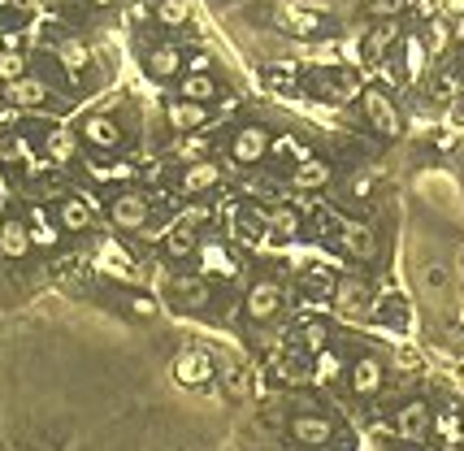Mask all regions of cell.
<instances>
[{
  "label": "cell",
  "mask_w": 464,
  "mask_h": 451,
  "mask_svg": "<svg viewBox=\"0 0 464 451\" xmlns=\"http://www.w3.org/2000/svg\"><path fill=\"white\" fill-rule=\"evenodd\" d=\"M430 426H434V412H430L425 400H408L395 412V434H399L404 443H421V438L430 434Z\"/></svg>",
  "instance_id": "5"
},
{
  "label": "cell",
  "mask_w": 464,
  "mask_h": 451,
  "mask_svg": "<svg viewBox=\"0 0 464 451\" xmlns=\"http://www.w3.org/2000/svg\"><path fill=\"white\" fill-rule=\"evenodd\" d=\"M57 222H61V230H70V234H83L92 226V208L78 200V196H66L61 208H57Z\"/></svg>",
  "instance_id": "23"
},
{
  "label": "cell",
  "mask_w": 464,
  "mask_h": 451,
  "mask_svg": "<svg viewBox=\"0 0 464 451\" xmlns=\"http://www.w3.org/2000/svg\"><path fill=\"white\" fill-rule=\"evenodd\" d=\"M147 213H152V204H147L144 191H118L109 200V222L118 226V230H144Z\"/></svg>",
  "instance_id": "2"
},
{
  "label": "cell",
  "mask_w": 464,
  "mask_h": 451,
  "mask_svg": "<svg viewBox=\"0 0 464 451\" xmlns=\"http://www.w3.org/2000/svg\"><path fill=\"white\" fill-rule=\"evenodd\" d=\"M61 61H66V70L78 78L83 70H87V61H92V57H87V49H83L78 40H61Z\"/></svg>",
  "instance_id": "32"
},
{
  "label": "cell",
  "mask_w": 464,
  "mask_h": 451,
  "mask_svg": "<svg viewBox=\"0 0 464 451\" xmlns=\"http://www.w3.org/2000/svg\"><path fill=\"white\" fill-rule=\"evenodd\" d=\"M442 451H464V434H451V438L442 443Z\"/></svg>",
  "instance_id": "48"
},
{
  "label": "cell",
  "mask_w": 464,
  "mask_h": 451,
  "mask_svg": "<svg viewBox=\"0 0 464 451\" xmlns=\"http://www.w3.org/2000/svg\"><path fill=\"white\" fill-rule=\"evenodd\" d=\"M170 296L178 308H209V300H213V291H209V278H200V274H178L170 278Z\"/></svg>",
  "instance_id": "10"
},
{
  "label": "cell",
  "mask_w": 464,
  "mask_h": 451,
  "mask_svg": "<svg viewBox=\"0 0 464 451\" xmlns=\"http://www.w3.org/2000/svg\"><path fill=\"white\" fill-rule=\"evenodd\" d=\"M178 101H192V104L218 101V83H213V75H183L178 78Z\"/></svg>",
  "instance_id": "20"
},
{
  "label": "cell",
  "mask_w": 464,
  "mask_h": 451,
  "mask_svg": "<svg viewBox=\"0 0 464 451\" xmlns=\"http://www.w3.org/2000/svg\"><path fill=\"white\" fill-rule=\"evenodd\" d=\"M434 66V52L425 44V35H408L404 40V75L408 78H425Z\"/></svg>",
  "instance_id": "17"
},
{
  "label": "cell",
  "mask_w": 464,
  "mask_h": 451,
  "mask_svg": "<svg viewBox=\"0 0 464 451\" xmlns=\"http://www.w3.org/2000/svg\"><path fill=\"white\" fill-rule=\"evenodd\" d=\"M335 304H339V313H347V317H365L369 308V291L361 278H343L339 287H335Z\"/></svg>",
  "instance_id": "16"
},
{
  "label": "cell",
  "mask_w": 464,
  "mask_h": 451,
  "mask_svg": "<svg viewBox=\"0 0 464 451\" xmlns=\"http://www.w3.org/2000/svg\"><path fill=\"white\" fill-rule=\"evenodd\" d=\"M26 230H31V243H35V248H57V222H49L44 208H31V213H26Z\"/></svg>",
  "instance_id": "26"
},
{
  "label": "cell",
  "mask_w": 464,
  "mask_h": 451,
  "mask_svg": "<svg viewBox=\"0 0 464 451\" xmlns=\"http://www.w3.org/2000/svg\"><path fill=\"white\" fill-rule=\"evenodd\" d=\"M174 382H178V386H209V382H213L209 351H200V348L178 351V356H174Z\"/></svg>",
  "instance_id": "4"
},
{
  "label": "cell",
  "mask_w": 464,
  "mask_h": 451,
  "mask_svg": "<svg viewBox=\"0 0 464 451\" xmlns=\"http://www.w3.org/2000/svg\"><path fill=\"white\" fill-rule=\"evenodd\" d=\"M183 156H187V161H204V139H187V144H183Z\"/></svg>",
  "instance_id": "42"
},
{
  "label": "cell",
  "mask_w": 464,
  "mask_h": 451,
  "mask_svg": "<svg viewBox=\"0 0 464 451\" xmlns=\"http://www.w3.org/2000/svg\"><path fill=\"white\" fill-rule=\"evenodd\" d=\"M361 451H378V443H365V447H361Z\"/></svg>",
  "instance_id": "50"
},
{
  "label": "cell",
  "mask_w": 464,
  "mask_h": 451,
  "mask_svg": "<svg viewBox=\"0 0 464 451\" xmlns=\"http://www.w3.org/2000/svg\"><path fill=\"white\" fill-rule=\"evenodd\" d=\"M299 339H304V348L317 356V351H326V339H330V330L321 326V322H308V326L299 330Z\"/></svg>",
  "instance_id": "37"
},
{
  "label": "cell",
  "mask_w": 464,
  "mask_h": 451,
  "mask_svg": "<svg viewBox=\"0 0 464 451\" xmlns=\"http://www.w3.org/2000/svg\"><path fill=\"white\" fill-rule=\"evenodd\" d=\"M35 248L31 243V230H26V217H18V213H9L4 222H0V256L4 261H22L26 252Z\"/></svg>",
  "instance_id": "11"
},
{
  "label": "cell",
  "mask_w": 464,
  "mask_h": 451,
  "mask_svg": "<svg viewBox=\"0 0 464 451\" xmlns=\"http://www.w3.org/2000/svg\"><path fill=\"white\" fill-rule=\"evenodd\" d=\"M200 226H192L187 217L174 226L170 234H165V252H170L174 261H183V256H192V252H200V234H196Z\"/></svg>",
  "instance_id": "22"
},
{
  "label": "cell",
  "mask_w": 464,
  "mask_h": 451,
  "mask_svg": "<svg viewBox=\"0 0 464 451\" xmlns=\"http://www.w3.org/2000/svg\"><path fill=\"white\" fill-rule=\"evenodd\" d=\"M378 322H387V326H408V304L399 300V296H387V308H378Z\"/></svg>",
  "instance_id": "35"
},
{
  "label": "cell",
  "mask_w": 464,
  "mask_h": 451,
  "mask_svg": "<svg viewBox=\"0 0 464 451\" xmlns=\"http://www.w3.org/2000/svg\"><path fill=\"white\" fill-rule=\"evenodd\" d=\"M183 70H187V61L174 44H161V49L147 52V75L152 78H183Z\"/></svg>",
  "instance_id": "18"
},
{
  "label": "cell",
  "mask_w": 464,
  "mask_h": 451,
  "mask_svg": "<svg viewBox=\"0 0 464 451\" xmlns=\"http://www.w3.org/2000/svg\"><path fill=\"white\" fill-rule=\"evenodd\" d=\"M291 182H295V191H321V187L330 182V165H326L321 156H304V161L295 165Z\"/></svg>",
  "instance_id": "19"
},
{
  "label": "cell",
  "mask_w": 464,
  "mask_h": 451,
  "mask_svg": "<svg viewBox=\"0 0 464 451\" xmlns=\"http://www.w3.org/2000/svg\"><path fill=\"white\" fill-rule=\"evenodd\" d=\"M460 87H464L460 70H439V78H434V96H439V101H456Z\"/></svg>",
  "instance_id": "33"
},
{
  "label": "cell",
  "mask_w": 464,
  "mask_h": 451,
  "mask_svg": "<svg viewBox=\"0 0 464 451\" xmlns=\"http://www.w3.org/2000/svg\"><path fill=\"white\" fill-rule=\"evenodd\" d=\"M361 104H365V118L369 126L378 130V135H387V139H399V130H404V118H399V109L395 101L382 92V87H365L361 92Z\"/></svg>",
  "instance_id": "1"
},
{
  "label": "cell",
  "mask_w": 464,
  "mask_h": 451,
  "mask_svg": "<svg viewBox=\"0 0 464 451\" xmlns=\"http://www.w3.org/2000/svg\"><path fill=\"white\" fill-rule=\"evenodd\" d=\"M100 261H104V265H109V274H130V256H118V248H113V243H104V252H100Z\"/></svg>",
  "instance_id": "38"
},
{
  "label": "cell",
  "mask_w": 464,
  "mask_h": 451,
  "mask_svg": "<svg viewBox=\"0 0 464 451\" xmlns=\"http://www.w3.org/2000/svg\"><path fill=\"white\" fill-rule=\"evenodd\" d=\"M221 182V165L213 161H192L187 170H183V191L187 196H204V191H213Z\"/></svg>",
  "instance_id": "15"
},
{
  "label": "cell",
  "mask_w": 464,
  "mask_h": 451,
  "mask_svg": "<svg viewBox=\"0 0 464 451\" xmlns=\"http://www.w3.org/2000/svg\"><path fill=\"white\" fill-rule=\"evenodd\" d=\"M339 374H343V356L339 351H317V360H313V382L330 386Z\"/></svg>",
  "instance_id": "30"
},
{
  "label": "cell",
  "mask_w": 464,
  "mask_h": 451,
  "mask_svg": "<svg viewBox=\"0 0 464 451\" xmlns=\"http://www.w3.org/2000/svg\"><path fill=\"white\" fill-rule=\"evenodd\" d=\"M439 9H442V18H460V13H464V0H439Z\"/></svg>",
  "instance_id": "44"
},
{
  "label": "cell",
  "mask_w": 464,
  "mask_h": 451,
  "mask_svg": "<svg viewBox=\"0 0 464 451\" xmlns=\"http://www.w3.org/2000/svg\"><path fill=\"white\" fill-rule=\"evenodd\" d=\"M278 308H282V287H278L273 278L252 282V291H247V300H244L247 317H252V322H269V317H278Z\"/></svg>",
  "instance_id": "6"
},
{
  "label": "cell",
  "mask_w": 464,
  "mask_h": 451,
  "mask_svg": "<svg viewBox=\"0 0 464 451\" xmlns=\"http://www.w3.org/2000/svg\"><path fill=\"white\" fill-rule=\"evenodd\" d=\"M382 360H373V356H361L356 365H352V391L361 395V400H369V395H378L382 391Z\"/></svg>",
  "instance_id": "14"
},
{
  "label": "cell",
  "mask_w": 464,
  "mask_h": 451,
  "mask_svg": "<svg viewBox=\"0 0 464 451\" xmlns=\"http://www.w3.org/2000/svg\"><path fill=\"white\" fill-rule=\"evenodd\" d=\"M78 139L96 152H118L122 148V126L113 122L109 113H87V118L78 122Z\"/></svg>",
  "instance_id": "3"
},
{
  "label": "cell",
  "mask_w": 464,
  "mask_h": 451,
  "mask_svg": "<svg viewBox=\"0 0 464 451\" xmlns=\"http://www.w3.org/2000/svg\"><path fill=\"white\" fill-rule=\"evenodd\" d=\"M451 40L464 49V13H460V18H451Z\"/></svg>",
  "instance_id": "46"
},
{
  "label": "cell",
  "mask_w": 464,
  "mask_h": 451,
  "mask_svg": "<svg viewBox=\"0 0 464 451\" xmlns=\"http://www.w3.org/2000/svg\"><path fill=\"white\" fill-rule=\"evenodd\" d=\"M130 313L135 317H156V300L152 296H130Z\"/></svg>",
  "instance_id": "39"
},
{
  "label": "cell",
  "mask_w": 464,
  "mask_h": 451,
  "mask_svg": "<svg viewBox=\"0 0 464 451\" xmlns=\"http://www.w3.org/2000/svg\"><path fill=\"white\" fill-rule=\"evenodd\" d=\"M395 40H399V26H395V18H387V22H378L373 31H369L365 52H369V57H387Z\"/></svg>",
  "instance_id": "28"
},
{
  "label": "cell",
  "mask_w": 464,
  "mask_h": 451,
  "mask_svg": "<svg viewBox=\"0 0 464 451\" xmlns=\"http://www.w3.org/2000/svg\"><path fill=\"white\" fill-rule=\"evenodd\" d=\"M269 130L265 126H244V130H235V139H230V156L239 161V165H256V161H265L269 156Z\"/></svg>",
  "instance_id": "7"
},
{
  "label": "cell",
  "mask_w": 464,
  "mask_h": 451,
  "mask_svg": "<svg viewBox=\"0 0 464 451\" xmlns=\"http://www.w3.org/2000/svg\"><path fill=\"white\" fill-rule=\"evenodd\" d=\"M4 101L18 104V109H40V104L52 101V87L40 75H22L13 83H4Z\"/></svg>",
  "instance_id": "8"
},
{
  "label": "cell",
  "mask_w": 464,
  "mask_h": 451,
  "mask_svg": "<svg viewBox=\"0 0 464 451\" xmlns=\"http://www.w3.org/2000/svg\"><path fill=\"white\" fill-rule=\"evenodd\" d=\"M291 438L299 447H326V443H335V421H326L317 412H299L291 417Z\"/></svg>",
  "instance_id": "9"
},
{
  "label": "cell",
  "mask_w": 464,
  "mask_h": 451,
  "mask_svg": "<svg viewBox=\"0 0 464 451\" xmlns=\"http://www.w3.org/2000/svg\"><path fill=\"white\" fill-rule=\"evenodd\" d=\"M165 122H170L178 135H192V130H200V126H209V104L170 101V109H165Z\"/></svg>",
  "instance_id": "13"
},
{
  "label": "cell",
  "mask_w": 464,
  "mask_h": 451,
  "mask_svg": "<svg viewBox=\"0 0 464 451\" xmlns=\"http://www.w3.org/2000/svg\"><path fill=\"white\" fill-rule=\"evenodd\" d=\"M152 18L161 26H170V31H178V26L192 22V0H156V4H152Z\"/></svg>",
  "instance_id": "24"
},
{
  "label": "cell",
  "mask_w": 464,
  "mask_h": 451,
  "mask_svg": "<svg viewBox=\"0 0 464 451\" xmlns=\"http://www.w3.org/2000/svg\"><path fill=\"white\" fill-rule=\"evenodd\" d=\"M26 75V57L22 49H0V83H13Z\"/></svg>",
  "instance_id": "31"
},
{
  "label": "cell",
  "mask_w": 464,
  "mask_h": 451,
  "mask_svg": "<svg viewBox=\"0 0 464 451\" xmlns=\"http://www.w3.org/2000/svg\"><path fill=\"white\" fill-rule=\"evenodd\" d=\"M9 4H13L18 13H35V4H40V0H9Z\"/></svg>",
  "instance_id": "47"
},
{
  "label": "cell",
  "mask_w": 464,
  "mask_h": 451,
  "mask_svg": "<svg viewBox=\"0 0 464 451\" xmlns=\"http://www.w3.org/2000/svg\"><path fill=\"white\" fill-rule=\"evenodd\" d=\"M287 26H291L295 35H317V31H321L326 22H321L317 13H304V9H291V13H287Z\"/></svg>",
  "instance_id": "36"
},
{
  "label": "cell",
  "mask_w": 464,
  "mask_h": 451,
  "mask_svg": "<svg viewBox=\"0 0 464 451\" xmlns=\"http://www.w3.org/2000/svg\"><path fill=\"white\" fill-rule=\"evenodd\" d=\"M373 13H378V18H395V13H399V0H373Z\"/></svg>",
  "instance_id": "41"
},
{
  "label": "cell",
  "mask_w": 464,
  "mask_h": 451,
  "mask_svg": "<svg viewBox=\"0 0 464 451\" xmlns=\"http://www.w3.org/2000/svg\"><path fill=\"white\" fill-rule=\"evenodd\" d=\"M200 265H204V274H213V278H235L239 274L235 256L221 248V243H200Z\"/></svg>",
  "instance_id": "21"
},
{
  "label": "cell",
  "mask_w": 464,
  "mask_h": 451,
  "mask_svg": "<svg viewBox=\"0 0 464 451\" xmlns=\"http://www.w3.org/2000/svg\"><path fill=\"white\" fill-rule=\"evenodd\" d=\"M92 9H109V4H118V0H87Z\"/></svg>",
  "instance_id": "49"
},
{
  "label": "cell",
  "mask_w": 464,
  "mask_h": 451,
  "mask_svg": "<svg viewBox=\"0 0 464 451\" xmlns=\"http://www.w3.org/2000/svg\"><path fill=\"white\" fill-rule=\"evenodd\" d=\"M209 66H213V61H209L204 52H196V57L187 61V70H183V75H209Z\"/></svg>",
  "instance_id": "40"
},
{
  "label": "cell",
  "mask_w": 464,
  "mask_h": 451,
  "mask_svg": "<svg viewBox=\"0 0 464 451\" xmlns=\"http://www.w3.org/2000/svg\"><path fill=\"white\" fill-rule=\"evenodd\" d=\"M425 44H430L434 57L451 49V44H456V40H451V18H442V13L439 18H430V22H425Z\"/></svg>",
  "instance_id": "29"
},
{
  "label": "cell",
  "mask_w": 464,
  "mask_h": 451,
  "mask_svg": "<svg viewBox=\"0 0 464 451\" xmlns=\"http://www.w3.org/2000/svg\"><path fill=\"white\" fill-rule=\"evenodd\" d=\"M369 191H373V178H369V174L352 178V196H369Z\"/></svg>",
  "instance_id": "43"
},
{
  "label": "cell",
  "mask_w": 464,
  "mask_h": 451,
  "mask_svg": "<svg viewBox=\"0 0 464 451\" xmlns=\"http://www.w3.org/2000/svg\"><path fill=\"white\" fill-rule=\"evenodd\" d=\"M447 282H451V274H447L442 265H425V274H421V287H425V296H434V300H439L442 291H447Z\"/></svg>",
  "instance_id": "34"
},
{
  "label": "cell",
  "mask_w": 464,
  "mask_h": 451,
  "mask_svg": "<svg viewBox=\"0 0 464 451\" xmlns=\"http://www.w3.org/2000/svg\"><path fill=\"white\" fill-rule=\"evenodd\" d=\"M130 18H135V22H147V18H152V9H147L144 0H130Z\"/></svg>",
  "instance_id": "45"
},
{
  "label": "cell",
  "mask_w": 464,
  "mask_h": 451,
  "mask_svg": "<svg viewBox=\"0 0 464 451\" xmlns=\"http://www.w3.org/2000/svg\"><path fill=\"white\" fill-rule=\"evenodd\" d=\"M265 230L273 239H295V234H299V213L287 208V204H278V208L265 213Z\"/></svg>",
  "instance_id": "25"
},
{
  "label": "cell",
  "mask_w": 464,
  "mask_h": 451,
  "mask_svg": "<svg viewBox=\"0 0 464 451\" xmlns=\"http://www.w3.org/2000/svg\"><path fill=\"white\" fill-rule=\"evenodd\" d=\"M339 243H343L347 256H356V261H373V252H378V234H373L365 222H339Z\"/></svg>",
  "instance_id": "12"
},
{
  "label": "cell",
  "mask_w": 464,
  "mask_h": 451,
  "mask_svg": "<svg viewBox=\"0 0 464 451\" xmlns=\"http://www.w3.org/2000/svg\"><path fill=\"white\" fill-rule=\"evenodd\" d=\"M44 148H49V156L57 165H70L74 156H78V130H52Z\"/></svg>",
  "instance_id": "27"
}]
</instances>
